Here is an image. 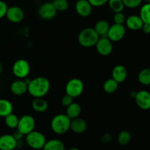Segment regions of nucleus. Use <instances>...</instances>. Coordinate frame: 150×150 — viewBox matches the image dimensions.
<instances>
[{"instance_id": "1", "label": "nucleus", "mask_w": 150, "mask_h": 150, "mask_svg": "<svg viewBox=\"0 0 150 150\" xmlns=\"http://www.w3.org/2000/svg\"><path fill=\"white\" fill-rule=\"evenodd\" d=\"M51 83L47 78L43 76L35 78L28 83V92L34 98H43L49 92Z\"/></svg>"}, {"instance_id": "2", "label": "nucleus", "mask_w": 150, "mask_h": 150, "mask_svg": "<svg viewBox=\"0 0 150 150\" xmlns=\"http://www.w3.org/2000/svg\"><path fill=\"white\" fill-rule=\"evenodd\" d=\"M70 122L71 119L69 118L66 114H57L51 120V128L56 134L63 135L70 130Z\"/></svg>"}, {"instance_id": "3", "label": "nucleus", "mask_w": 150, "mask_h": 150, "mask_svg": "<svg viewBox=\"0 0 150 150\" xmlns=\"http://www.w3.org/2000/svg\"><path fill=\"white\" fill-rule=\"evenodd\" d=\"M99 36L94 28L86 27L82 29L78 36L79 43L84 48H91L95 46L98 41Z\"/></svg>"}, {"instance_id": "4", "label": "nucleus", "mask_w": 150, "mask_h": 150, "mask_svg": "<svg viewBox=\"0 0 150 150\" xmlns=\"http://www.w3.org/2000/svg\"><path fill=\"white\" fill-rule=\"evenodd\" d=\"M26 142L32 149L39 150L43 148L46 139L43 133L34 130L26 136Z\"/></svg>"}, {"instance_id": "5", "label": "nucleus", "mask_w": 150, "mask_h": 150, "mask_svg": "<svg viewBox=\"0 0 150 150\" xmlns=\"http://www.w3.org/2000/svg\"><path fill=\"white\" fill-rule=\"evenodd\" d=\"M83 89H84V85L83 81L77 78L70 79L65 86L66 94L73 98L80 96L83 93Z\"/></svg>"}, {"instance_id": "6", "label": "nucleus", "mask_w": 150, "mask_h": 150, "mask_svg": "<svg viewBox=\"0 0 150 150\" xmlns=\"http://www.w3.org/2000/svg\"><path fill=\"white\" fill-rule=\"evenodd\" d=\"M30 64L26 59H20L16 60L13 65V73L19 79H23L27 77L30 73Z\"/></svg>"}, {"instance_id": "7", "label": "nucleus", "mask_w": 150, "mask_h": 150, "mask_svg": "<svg viewBox=\"0 0 150 150\" xmlns=\"http://www.w3.org/2000/svg\"><path fill=\"white\" fill-rule=\"evenodd\" d=\"M35 127V120L32 116L26 114L19 119L17 130H19L23 136H26L33 131Z\"/></svg>"}, {"instance_id": "8", "label": "nucleus", "mask_w": 150, "mask_h": 150, "mask_svg": "<svg viewBox=\"0 0 150 150\" xmlns=\"http://www.w3.org/2000/svg\"><path fill=\"white\" fill-rule=\"evenodd\" d=\"M126 33V29L123 24L114 23L110 26L107 38L112 42H119L123 39Z\"/></svg>"}, {"instance_id": "9", "label": "nucleus", "mask_w": 150, "mask_h": 150, "mask_svg": "<svg viewBox=\"0 0 150 150\" xmlns=\"http://www.w3.org/2000/svg\"><path fill=\"white\" fill-rule=\"evenodd\" d=\"M97 51L101 56H108L113 51L112 41L107 37H100L95 45Z\"/></svg>"}, {"instance_id": "10", "label": "nucleus", "mask_w": 150, "mask_h": 150, "mask_svg": "<svg viewBox=\"0 0 150 150\" xmlns=\"http://www.w3.org/2000/svg\"><path fill=\"white\" fill-rule=\"evenodd\" d=\"M5 16L10 22L18 23L21 22L24 18V12L18 6H11L8 7Z\"/></svg>"}, {"instance_id": "11", "label": "nucleus", "mask_w": 150, "mask_h": 150, "mask_svg": "<svg viewBox=\"0 0 150 150\" xmlns=\"http://www.w3.org/2000/svg\"><path fill=\"white\" fill-rule=\"evenodd\" d=\"M40 17L45 20H51L55 18L57 14V10L54 7L52 2H45L40 7L38 10Z\"/></svg>"}, {"instance_id": "12", "label": "nucleus", "mask_w": 150, "mask_h": 150, "mask_svg": "<svg viewBox=\"0 0 150 150\" xmlns=\"http://www.w3.org/2000/svg\"><path fill=\"white\" fill-rule=\"evenodd\" d=\"M135 100L138 106L142 110L150 109V92L146 90L137 92L135 96Z\"/></svg>"}, {"instance_id": "13", "label": "nucleus", "mask_w": 150, "mask_h": 150, "mask_svg": "<svg viewBox=\"0 0 150 150\" xmlns=\"http://www.w3.org/2000/svg\"><path fill=\"white\" fill-rule=\"evenodd\" d=\"M92 6L88 0H78L76 3V13L82 18H87L92 12Z\"/></svg>"}, {"instance_id": "14", "label": "nucleus", "mask_w": 150, "mask_h": 150, "mask_svg": "<svg viewBox=\"0 0 150 150\" xmlns=\"http://www.w3.org/2000/svg\"><path fill=\"white\" fill-rule=\"evenodd\" d=\"M18 142L13 135L4 134L0 136V150H14Z\"/></svg>"}, {"instance_id": "15", "label": "nucleus", "mask_w": 150, "mask_h": 150, "mask_svg": "<svg viewBox=\"0 0 150 150\" xmlns=\"http://www.w3.org/2000/svg\"><path fill=\"white\" fill-rule=\"evenodd\" d=\"M10 90L15 95H23L28 92V83L26 81H23L21 79L16 80L10 85Z\"/></svg>"}, {"instance_id": "16", "label": "nucleus", "mask_w": 150, "mask_h": 150, "mask_svg": "<svg viewBox=\"0 0 150 150\" xmlns=\"http://www.w3.org/2000/svg\"><path fill=\"white\" fill-rule=\"evenodd\" d=\"M70 129L76 134H82L87 129V123L83 119L77 117L71 120Z\"/></svg>"}, {"instance_id": "17", "label": "nucleus", "mask_w": 150, "mask_h": 150, "mask_svg": "<svg viewBox=\"0 0 150 150\" xmlns=\"http://www.w3.org/2000/svg\"><path fill=\"white\" fill-rule=\"evenodd\" d=\"M127 77V70L124 65H116L112 70V79L117 83H123Z\"/></svg>"}, {"instance_id": "18", "label": "nucleus", "mask_w": 150, "mask_h": 150, "mask_svg": "<svg viewBox=\"0 0 150 150\" xmlns=\"http://www.w3.org/2000/svg\"><path fill=\"white\" fill-rule=\"evenodd\" d=\"M125 24L127 27L130 30L138 31L142 29L144 22L139 16L131 15V16L126 18Z\"/></svg>"}, {"instance_id": "19", "label": "nucleus", "mask_w": 150, "mask_h": 150, "mask_svg": "<svg viewBox=\"0 0 150 150\" xmlns=\"http://www.w3.org/2000/svg\"><path fill=\"white\" fill-rule=\"evenodd\" d=\"M32 107L36 112L43 113L48 109V103L42 98H35L32 103Z\"/></svg>"}, {"instance_id": "20", "label": "nucleus", "mask_w": 150, "mask_h": 150, "mask_svg": "<svg viewBox=\"0 0 150 150\" xmlns=\"http://www.w3.org/2000/svg\"><path fill=\"white\" fill-rule=\"evenodd\" d=\"M43 150H65L64 143L59 139H51L49 141H46L44 145Z\"/></svg>"}, {"instance_id": "21", "label": "nucleus", "mask_w": 150, "mask_h": 150, "mask_svg": "<svg viewBox=\"0 0 150 150\" xmlns=\"http://www.w3.org/2000/svg\"><path fill=\"white\" fill-rule=\"evenodd\" d=\"M110 25L107 21L100 20L96 22L94 29L100 37H106Z\"/></svg>"}, {"instance_id": "22", "label": "nucleus", "mask_w": 150, "mask_h": 150, "mask_svg": "<svg viewBox=\"0 0 150 150\" xmlns=\"http://www.w3.org/2000/svg\"><path fill=\"white\" fill-rule=\"evenodd\" d=\"M81 113V105L78 103L73 102V103H71L69 106L67 107L65 114L69 118L73 120V119L79 117Z\"/></svg>"}, {"instance_id": "23", "label": "nucleus", "mask_w": 150, "mask_h": 150, "mask_svg": "<svg viewBox=\"0 0 150 150\" xmlns=\"http://www.w3.org/2000/svg\"><path fill=\"white\" fill-rule=\"evenodd\" d=\"M13 105L10 101L6 99H0V117H5L13 113Z\"/></svg>"}, {"instance_id": "24", "label": "nucleus", "mask_w": 150, "mask_h": 150, "mask_svg": "<svg viewBox=\"0 0 150 150\" xmlns=\"http://www.w3.org/2000/svg\"><path fill=\"white\" fill-rule=\"evenodd\" d=\"M103 89L106 93L113 94L118 89L119 83H117L114 79H108L104 82L103 83Z\"/></svg>"}, {"instance_id": "25", "label": "nucleus", "mask_w": 150, "mask_h": 150, "mask_svg": "<svg viewBox=\"0 0 150 150\" xmlns=\"http://www.w3.org/2000/svg\"><path fill=\"white\" fill-rule=\"evenodd\" d=\"M138 81L144 86L150 85V68H144L139 72L138 75Z\"/></svg>"}, {"instance_id": "26", "label": "nucleus", "mask_w": 150, "mask_h": 150, "mask_svg": "<svg viewBox=\"0 0 150 150\" xmlns=\"http://www.w3.org/2000/svg\"><path fill=\"white\" fill-rule=\"evenodd\" d=\"M132 139V135L127 130H122L119 133L117 136V142L121 146H125L130 142Z\"/></svg>"}, {"instance_id": "27", "label": "nucleus", "mask_w": 150, "mask_h": 150, "mask_svg": "<svg viewBox=\"0 0 150 150\" xmlns=\"http://www.w3.org/2000/svg\"><path fill=\"white\" fill-rule=\"evenodd\" d=\"M18 121V117L16 114H13V113L8 114V115L4 117V122H5V125L10 129L17 128Z\"/></svg>"}, {"instance_id": "28", "label": "nucleus", "mask_w": 150, "mask_h": 150, "mask_svg": "<svg viewBox=\"0 0 150 150\" xmlns=\"http://www.w3.org/2000/svg\"><path fill=\"white\" fill-rule=\"evenodd\" d=\"M139 16L144 23H150V3H146L142 6Z\"/></svg>"}, {"instance_id": "29", "label": "nucleus", "mask_w": 150, "mask_h": 150, "mask_svg": "<svg viewBox=\"0 0 150 150\" xmlns=\"http://www.w3.org/2000/svg\"><path fill=\"white\" fill-rule=\"evenodd\" d=\"M108 4L110 9L114 13L122 12V10L125 8V5L123 4L122 0H108Z\"/></svg>"}, {"instance_id": "30", "label": "nucleus", "mask_w": 150, "mask_h": 150, "mask_svg": "<svg viewBox=\"0 0 150 150\" xmlns=\"http://www.w3.org/2000/svg\"><path fill=\"white\" fill-rule=\"evenodd\" d=\"M52 3L57 12L65 11L68 9L69 5H70L69 1L67 0H54Z\"/></svg>"}, {"instance_id": "31", "label": "nucleus", "mask_w": 150, "mask_h": 150, "mask_svg": "<svg viewBox=\"0 0 150 150\" xmlns=\"http://www.w3.org/2000/svg\"><path fill=\"white\" fill-rule=\"evenodd\" d=\"M125 7L128 8H136L142 4L143 0H122Z\"/></svg>"}, {"instance_id": "32", "label": "nucleus", "mask_w": 150, "mask_h": 150, "mask_svg": "<svg viewBox=\"0 0 150 150\" xmlns=\"http://www.w3.org/2000/svg\"><path fill=\"white\" fill-rule=\"evenodd\" d=\"M126 17L122 12H119V13H115L113 17V21L114 23L117 24H124L125 23Z\"/></svg>"}, {"instance_id": "33", "label": "nucleus", "mask_w": 150, "mask_h": 150, "mask_svg": "<svg viewBox=\"0 0 150 150\" xmlns=\"http://www.w3.org/2000/svg\"><path fill=\"white\" fill-rule=\"evenodd\" d=\"M61 103H62V105L63 106L67 108V106H69L70 104L73 103V98H72L71 96H70V95L66 94V95L62 98Z\"/></svg>"}, {"instance_id": "34", "label": "nucleus", "mask_w": 150, "mask_h": 150, "mask_svg": "<svg viewBox=\"0 0 150 150\" xmlns=\"http://www.w3.org/2000/svg\"><path fill=\"white\" fill-rule=\"evenodd\" d=\"M7 8L8 7H7V4L4 1L0 0V19L5 16Z\"/></svg>"}, {"instance_id": "35", "label": "nucleus", "mask_w": 150, "mask_h": 150, "mask_svg": "<svg viewBox=\"0 0 150 150\" xmlns=\"http://www.w3.org/2000/svg\"><path fill=\"white\" fill-rule=\"evenodd\" d=\"M92 7H101L106 3H108V0H88Z\"/></svg>"}, {"instance_id": "36", "label": "nucleus", "mask_w": 150, "mask_h": 150, "mask_svg": "<svg viewBox=\"0 0 150 150\" xmlns=\"http://www.w3.org/2000/svg\"><path fill=\"white\" fill-rule=\"evenodd\" d=\"M112 139L113 137L111 136V134H110V133H105V134H103L102 136L100 141L102 142V144H109L112 141Z\"/></svg>"}, {"instance_id": "37", "label": "nucleus", "mask_w": 150, "mask_h": 150, "mask_svg": "<svg viewBox=\"0 0 150 150\" xmlns=\"http://www.w3.org/2000/svg\"><path fill=\"white\" fill-rule=\"evenodd\" d=\"M142 29L144 33L146 34V35H149V34H150V23H144Z\"/></svg>"}, {"instance_id": "38", "label": "nucleus", "mask_w": 150, "mask_h": 150, "mask_svg": "<svg viewBox=\"0 0 150 150\" xmlns=\"http://www.w3.org/2000/svg\"><path fill=\"white\" fill-rule=\"evenodd\" d=\"M13 137L15 138V139H16V140L18 142V141H20L21 139L22 138H23V135L22 134V133H21V132L19 131V130H17V131L15 132L14 134H13Z\"/></svg>"}, {"instance_id": "39", "label": "nucleus", "mask_w": 150, "mask_h": 150, "mask_svg": "<svg viewBox=\"0 0 150 150\" xmlns=\"http://www.w3.org/2000/svg\"><path fill=\"white\" fill-rule=\"evenodd\" d=\"M69 150H81V149H79V148H77V147H72V148H70Z\"/></svg>"}, {"instance_id": "40", "label": "nucleus", "mask_w": 150, "mask_h": 150, "mask_svg": "<svg viewBox=\"0 0 150 150\" xmlns=\"http://www.w3.org/2000/svg\"><path fill=\"white\" fill-rule=\"evenodd\" d=\"M143 1H145L146 3H150V0H143Z\"/></svg>"}, {"instance_id": "41", "label": "nucleus", "mask_w": 150, "mask_h": 150, "mask_svg": "<svg viewBox=\"0 0 150 150\" xmlns=\"http://www.w3.org/2000/svg\"><path fill=\"white\" fill-rule=\"evenodd\" d=\"M1 70H2V67H1V64H0V73H1Z\"/></svg>"}, {"instance_id": "42", "label": "nucleus", "mask_w": 150, "mask_h": 150, "mask_svg": "<svg viewBox=\"0 0 150 150\" xmlns=\"http://www.w3.org/2000/svg\"><path fill=\"white\" fill-rule=\"evenodd\" d=\"M39 150H43L42 149H39Z\"/></svg>"}]
</instances>
